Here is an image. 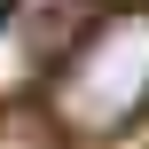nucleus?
Returning <instances> with one entry per match:
<instances>
[{
  "mask_svg": "<svg viewBox=\"0 0 149 149\" xmlns=\"http://www.w3.org/2000/svg\"><path fill=\"white\" fill-rule=\"evenodd\" d=\"M47 110L79 141H110L149 110V8L94 16L47 71Z\"/></svg>",
  "mask_w": 149,
  "mask_h": 149,
  "instance_id": "f257e3e1",
  "label": "nucleus"
},
{
  "mask_svg": "<svg viewBox=\"0 0 149 149\" xmlns=\"http://www.w3.org/2000/svg\"><path fill=\"white\" fill-rule=\"evenodd\" d=\"M79 39V0H8L0 8V94L47 79Z\"/></svg>",
  "mask_w": 149,
  "mask_h": 149,
  "instance_id": "f03ea898",
  "label": "nucleus"
},
{
  "mask_svg": "<svg viewBox=\"0 0 149 149\" xmlns=\"http://www.w3.org/2000/svg\"><path fill=\"white\" fill-rule=\"evenodd\" d=\"M0 8H8V0H0Z\"/></svg>",
  "mask_w": 149,
  "mask_h": 149,
  "instance_id": "7ed1b4c3",
  "label": "nucleus"
}]
</instances>
